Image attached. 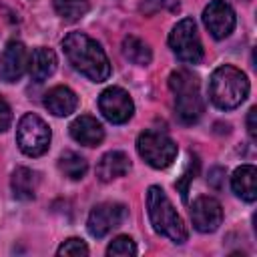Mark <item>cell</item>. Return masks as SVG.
<instances>
[{
	"instance_id": "d4e9b609",
	"label": "cell",
	"mask_w": 257,
	"mask_h": 257,
	"mask_svg": "<svg viewBox=\"0 0 257 257\" xmlns=\"http://www.w3.org/2000/svg\"><path fill=\"white\" fill-rule=\"evenodd\" d=\"M195 173H197V159L193 157V159L189 161V167H187V171L183 173V179L175 183V187L179 189V193H181L183 201H187V193H189V183H191V179L195 177Z\"/></svg>"
},
{
	"instance_id": "e0dca14e",
	"label": "cell",
	"mask_w": 257,
	"mask_h": 257,
	"mask_svg": "<svg viewBox=\"0 0 257 257\" xmlns=\"http://www.w3.org/2000/svg\"><path fill=\"white\" fill-rule=\"evenodd\" d=\"M54 70H56V54L50 48H44V46L34 48L32 54L28 56V72H30V78L34 82H42Z\"/></svg>"
},
{
	"instance_id": "7a4b0ae2",
	"label": "cell",
	"mask_w": 257,
	"mask_h": 257,
	"mask_svg": "<svg viewBox=\"0 0 257 257\" xmlns=\"http://www.w3.org/2000/svg\"><path fill=\"white\" fill-rule=\"evenodd\" d=\"M147 211H149L151 225L159 235L171 239L177 245H183L187 241L189 233H187V227H185L181 215L173 207L167 193L157 185L149 187V191H147Z\"/></svg>"
},
{
	"instance_id": "277c9868",
	"label": "cell",
	"mask_w": 257,
	"mask_h": 257,
	"mask_svg": "<svg viewBox=\"0 0 257 257\" xmlns=\"http://www.w3.org/2000/svg\"><path fill=\"white\" fill-rule=\"evenodd\" d=\"M169 88L175 94V110L183 124H195L203 110V98L199 92V78L191 70H175L169 76Z\"/></svg>"
},
{
	"instance_id": "8fae6325",
	"label": "cell",
	"mask_w": 257,
	"mask_h": 257,
	"mask_svg": "<svg viewBox=\"0 0 257 257\" xmlns=\"http://www.w3.org/2000/svg\"><path fill=\"white\" fill-rule=\"evenodd\" d=\"M191 221L193 227L201 233H213L219 229L223 221V209L221 203L213 197H197L191 205Z\"/></svg>"
},
{
	"instance_id": "44dd1931",
	"label": "cell",
	"mask_w": 257,
	"mask_h": 257,
	"mask_svg": "<svg viewBox=\"0 0 257 257\" xmlns=\"http://www.w3.org/2000/svg\"><path fill=\"white\" fill-rule=\"evenodd\" d=\"M54 10L66 22H76L88 12V0H52Z\"/></svg>"
},
{
	"instance_id": "30bf717a",
	"label": "cell",
	"mask_w": 257,
	"mask_h": 257,
	"mask_svg": "<svg viewBox=\"0 0 257 257\" xmlns=\"http://www.w3.org/2000/svg\"><path fill=\"white\" fill-rule=\"evenodd\" d=\"M203 22L213 38H227L235 28V12L225 0H211L203 10Z\"/></svg>"
},
{
	"instance_id": "ac0fdd59",
	"label": "cell",
	"mask_w": 257,
	"mask_h": 257,
	"mask_svg": "<svg viewBox=\"0 0 257 257\" xmlns=\"http://www.w3.org/2000/svg\"><path fill=\"white\" fill-rule=\"evenodd\" d=\"M10 187H12V193L16 199L32 201L36 197V189H38V175L26 167H18L12 173Z\"/></svg>"
},
{
	"instance_id": "83f0119b",
	"label": "cell",
	"mask_w": 257,
	"mask_h": 257,
	"mask_svg": "<svg viewBox=\"0 0 257 257\" xmlns=\"http://www.w3.org/2000/svg\"><path fill=\"white\" fill-rule=\"evenodd\" d=\"M255 114H257V108H249L247 112V131H249V137L255 141L257 139V126H255Z\"/></svg>"
},
{
	"instance_id": "3957f363",
	"label": "cell",
	"mask_w": 257,
	"mask_h": 257,
	"mask_svg": "<svg viewBox=\"0 0 257 257\" xmlns=\"http://www.w3.org/2000/svg\"><path fill=\"white\" fill-rule=\"evenodd\" d=\"M249 94V80L243 70L223 64L213 70L209 78V98L217 108H237Z\"/></svg>"
},
{
	"instance_id": "4fadbf2b",
	"label": "cell",
	"mask_w": 257,
	"mask_h": 257,
	"mask_svg": "<svg viewBox=\"0 0 257 257\" xmlns=\"http://www.w3.org/2000/svg\"><path fill=\"white\" fill-rule=\"evenodd\" d=\"M70 137L84 147H96L104 139V128L94 116L80 114L70 124Z\"/></svg>"
},
{
	"instance_id": "2e32d148",
	"label": "cell",
	"mask_w": 257,
	"mask_h": 257,
	"mask_svg": "<svg viewBox=\"0 0 257 257\" xmlns=\"http://www.w3.org/2000/svg\"><path fill=\"white\" fill-rule=\"evenodd\" d=\"M231 187L237 197L253 203L257 199V169L253 165H241L239 169H235L231 177Z\"/></svg>"
},
{
	"instance_id": "ba28073f",
	"label": "cell",
	"mask_w": 257,
	"mask_h": 257,
	"mask_svg": "<svg viewBox=\"0 0 257 257\" xmlns=\"http://www.w3.org/2000/svg\"><path fill=\"white\" fill-rule=\"evenodd\" d=\"M98 110L102 112V116L108 122L122 124V122H126L133 116L135 104H133L131 94L124 88L110 86V88L100 92V96H98Z\"/></svg>"
},
{
	"instance_id": "9a60e30c",
	"label": "cell",
	"mask_w": 257,
	"mask_h": 257,
	"mask_svg": "<svg viewBox=\"0 0 257 257\" xmlns=\"http://www.w3.org/2000/svg\"><path fill=\"white\" fill-rule=\"evenodd\" d=\"M44 106L48 108V112H52L54 116H66L70 112L76 110L78 106V96L74 94V90H70L68 86H54L46 92L44 96Z\"/></svg>"
},
{
	"instance_id": "d6986e66",
	"label": "cell",
	"mask_w": 257,
	"mask_h": 257,
	"mask_svg": "<svg viewBox=\"0 0 257 257\" xmlns=\"http://www.w3.org/2000/svg\"><path fill=\"white\" fill-rule=\"evenodd\" d=\"M122 54H124L126 60H131L137 66H147L153 60L151 46L145 40H141L139 36H124V40H122Z\"/></svg>"
},
{
	"instance_id": "484cf974",
	"label": "cell",
	"mask_w": 257,
	"mask_h": 257,
	"mask_svg": "<svg viewBox=\"0 0 257 257\" xmlns=\"http://www.w3.org/2000/svg\"><path fill=\"white\" fill-rule=\"evenodd\" d=\"M12 122V110L10 104L0 96V133H4Z\"/></svg>"
},
{
	"instance_id": "5bb4252c",
	"label": "cell",
	"mask_w": 257,
	"mask_h": 257,
	"mask_svg": "<svg viewBox=\"0 0 257 257\" xmlns=\"http://www.w3.org/2000/svg\"><path fill=\"white\" fill-rule=\"evenodd\" d=\"M131 169V161L122 151H108L100 157L98 165H96V177L102 183H108L112 179L124 177Z\"/></svg>"
},
{
	"instance_id": "cb8c5ba5",
	"label": "cell",
	"mask_w": 257,
	"mask_h": 257,
	"mask_svg": "<svg viewBox=\"0 0 257 257\" xmlns=\"http://www.w3.org/2000/svg\"><path fill=\"white\" fill-rule=\"evenodd\" d=\"M56 253H58V255H88V247H86V243H84L82 239L70 237V239H66V241L58 247Z\"/></svg>"
},
{
	"instance_id": "4316f807",
	"label": "cell",
	"mask_w": 257,
	"mask_h": 257,
	"mask_svg": "<svg viewBox=\"0 0 257 257\" xmlns=\"http://www.w3.org/2000/svg\"><path fill=\"white\" fill-rule=\"evenodd\" d=\"M207 183H209L213 189H221L223 183H225V169H221V167H213V169L209 171Z\"/></svg>"
},
{
	"instance_id": "5b68a950",
	"label": "cell",
	"mask_w": 257,
	"mask_h": 257,
	"mask_svg": "<svg viewBox=\"0 0 257 257\" xmlns=\"http://www.w3.org/2000/svg\"><path fill=\"white\" fill-rule=\"evenodd\" d=\"M137 151L153 169H167L177 157L175 141L161 131H143L137 139Z\"/></svg>"
},
{
	"instance_id": "52a82bcc",
	"label": "cell",
	"mask_w": 257,
	"mask_h": 257,
	"mask_svg": "<svg viewBox=\"0 0 257 257\" xmlns=\"http://www.w3.org/2000/svg\"><path fill=\"white\" fill-rule=\"evenodd\" d=\"M169 46L177 54V58L187 64H199L203 60V46L193 18H183L175 24L169 34Z\"/></svg>"
},
{
	"instance_id": "603a6c76",
	"label": "cell",
	"mask_w": 257,
	"mask_h": 257,
	"mask_svg": "<svg viewBox=\"0 0 257 257\" xmlns=\"http://www.w3.org/2000/svg\"><path fill=\"white\" fill-rule=\"evenodd\" d=\"M139 10L145 14V16H153V14H159L163 10H169V12H177L179 10V2L177 0H143Z\"/></svg>"
},
{
	"instance_id": "7c38bea8",
	"label": "cell",
	"mask_w": 257,
	"mask_h": 257,
	"mask_svg": "<svg viewBox=\"0 0 257 257\" xmlns=\"http://www.w3.org/2000/svg\"><path fill=\"white\" fill-rule=\"evenodd\" d=\"M28 66L26 46L18 40H10L0 56V78L6 82H16Z\"/></svg>"
},
{
	"instance_id": "7402d4cb",
	"label": "cell",
	"mask_w": 257,
	"mask_h": 257,
	"mask_svg": "<svg viewBox=\"0 0 257 257\" xmlns=\"http://www.w3.org/2000/svg\"><path fill=\"white\" fill-rule=\"evenodd\" d=\"M106 255L110 257H131L137 255V245L128 235H120L112 239V243L106 247Z\"/></svg>"
},
{
	"instance_id": "9c48e42d",
	"label": "cell",
	"mask_w": 257,
	"mask_h": 257,
	"mask_svg": "<svg viewBox=\"0 0 257 257\" xmlns=\"http://www.w3.org/2000/svg\"><path fill=\"white\" fill-rule=\"evenodd\" d=\"M126 217V207L120 205V203H100L96 207H92L90 215H88V221H86V227H88V233L96 239L108 235L112 229L120 227V223L124 221Z\"/></svg>"
},
{
	"instance_id": "ffe728a7",
	"label": "cell",
	"mask_w": 257,
	"mask_h": 257,
	"mask_svg": "<svg viewBox=\"0 0 257 257\" xmlns=\"http://www.w3.org/2000/svg\"><path fill=\"white\" fill-rule=\"evenodd\" d=\"M58 169H60V173H62L64 177H68V179H72V181H78V179H82V177L86 175L88 165H86L84 157H80L78 153H74V151H64V153L60 155V159H58Z\"/></svg>"
},
{
	"instance_id": "6da1fadb",
	"label": "cell",
	"mask_w": 257,
	"mask_h": 257,
	"mask_svg": "<svg viewBox=\"0 0 257 257\" xmlns=\"http://www.w3.org/2000/svg\"><path fill=\"white\" fill-rule=\"evenodd\" d=\"M62 50L68 62L92 82H102L110 76V62L100 44L84 32H68L62 40Z\"/></svg>"
},
{
	"instance_id": "8992f818",
	"label": "cell",
	"mask_w": 257,
	"mask_h": 257,
	"mask_svg": "<svg viewBox=\"0 0 257 257\" xmlns=\"http://www.w3.org/2000/svg\"><path fill=\"white\" fill-rule=\"evenodd\" d=\"M16 143L20 151L28 157H40L48 151L50 145V128L48 124L34 112H26L16 128Z\"/></svg>"
}]
</instances>
